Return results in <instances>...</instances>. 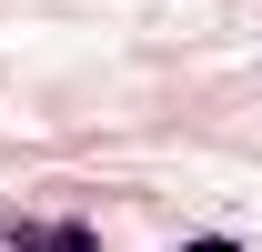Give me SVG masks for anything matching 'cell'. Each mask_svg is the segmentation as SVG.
Here are the masks:
<instances>
[{"label":"cell","instance_id":"1","mask_svg":"<svg viewBox=\"0 0 262 252\" xmlns=\"http://www.w3.org/2000/svg\"><path fill=\"white\" fill-rule=\"evenodd\" d=\"M182 252H242V242H222V232H202V242H182Z\"/></svg>","mask_w":262,"mask_h":252}]
</instances>
